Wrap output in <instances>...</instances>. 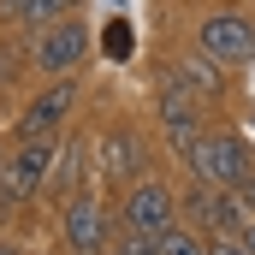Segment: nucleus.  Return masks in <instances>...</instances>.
Listing matches in <instances>:
<instances>
[{
    "label": "nucleus",
    "instance_id": "1",
    "mask_svg": "<svg viewBox=\"0 0 255 255\" xmlns=\"http://www.w3.org/2000/svg\"><path fill=\"white\" fill-rule=\"evenodd\" d=\"M190 172H196V184H214V190L238 196L255 178V148L238 136V130H208V136L190 148Z\"/></svg>",
    "mask_w": 255,
    "mask_h": 255
},
{
    "label": "nucleus",
    "instance_id": "2",
    "mask_svg": "<svg viewBox=\"0 0 255 255\" xmlns=\"http://www.w3.org/2000/svg\"><path fill=\"white\" fill-rule=\"evenodd\" d=\"M196 48L220 71H244V65H255V24L244 12H232V6H214L196 24Z\"/></svg>",
    "mask_w": 255,
    "mask_h": 255
},
{
    "label": "nucleus",
    "instance_id": "3",
    "mask_svg": "<svg viewBox=\"0 0 255 255\" xmlns=\"http://www.w3.org/2000/svg\"><path fill=\"white\" fill-rule=\"evenodd\" d=\"M89 24L83 18H65V24H48V30H36V42H30V65L42 71V77H77V65L89 60Z\"/></svg>",
    "mask_w": 255,
    "mask_h": 255
},
{
    "label": "nucleus",
    "instance_id": "4",
    "mask_svg": "<svg viewBox=\"0 0 255 255\" xmlns=\"http://www.w3.org/2000/svg\"><path fill=\"white\" fill-rule=\"evenodd\" d=\"M54 166H60V148L54 136H36V142H18L6 154V202L0 208H24L42 184H54Z\"/></svg>",
    "mask_w": 255,
    "mask_h": 255
},
{
    "label": "nucleus",
    "instance_id": "5",
    "mask_svg": "<svg viewBox=\"0 0 255 255\" xmlns=\"http://www.w3.org/2000/svg\"><path fill=\"white\" fill-rule=\"evenodd\" d=\"M154 107H160V125H166V142H172L178 154H190L196 142L208 136V130H202V101H196L190 89L178 83V71H166V77H160V89H154Z\"/></svg>",
    "mask_w": 255,
    "mask_h": 255
},
{
    "label": "nucleus",
    "instance_id": "6",
    "mask_svg": "<svg viewBox=\"0 0 255 255\" xmlns=\"http://www.w3.org/2000/svg\"><path fill=\"white\" fill-rule=\"evenodd\" d=\"M60 238H65V250H71V255H101L107 244H113V232H107V208H101L89 190L65 196V208H60Z\"/></svg>",
    "mask_w": 255,
    "mask_h": 255
},
{
    "label": "nucleus",
    "instance_id": "7",
    "mask_svg": "<svg viewBox=\"0 0 255 255\" xmlns=\"http://www.w3.org/2000/svg\"><path fill=\"white\" fill-rule=\"evenodd\" d=\"M125 226L142 232V238H166V232L178 226V196L166 190L160 178L130 184V190H125Z\"/></svg>",
    "mask_w": 255,
    "mask_h": 255
},
{
    "label": "nucleus",
    "instance_id": "8",
    "mask_svg": "<svg viewBox=\"0 0 255 255\" xmlns=\"http://www.w3.org/2000/svg\"><path fill=\"white\" fill-rule=\"evenodd\" d=\"M184 208H190V220L208 232V238H244V226H250V214L238 208V196H232V190H214V184L184 190Z\"/></svg>",
    "mask_w": 255,
    "mask_h": 255
},
{
    "label": "nucleus",
    "instance_id": "9",
    "mask_svg": "<svg viewBox=\"0 0 255 255\" xmlns=\"http://www.w3.org/2000/svg\"><path fill=\"white\" fill-rule=\"evenodd\" d=\"M71 107H77V77H60V83H48L24 113H18V142H36V136H54V130L71 119Z\"/></svg>",
    "mask_w": 255,
    "mask_h": 255
},
{
    "label": "nucleus",
    "instance_id": "10",
    "mask_svg": "<svg viewBox=\"0 0 255 255\" xmlns=\"http://www.w3.org/2000/svg\"><path fill=\"white\" fill-rule=\"evenodd\" d=\"M101 172H107V178H113V184H142V178H148V148H142V136H136V130H107V136H101Z\"/></svg>",
    "mask_w": 255,
    "mask_h": 255
},
{
    "label": "nucleus",
    "instance_id": "11",
    "mask_svg": "<svg viewBox=\"0 0 255 255\" xmlns=\"http://www.w3.org/2000/svg\"><path fill=\"white\" fill-rule=\"evenodd\" d=\"M83 0H0V18L6 24H30V30H48V24H65Z\"/></svg>",
    "mask_w": 255,
    "mask_h": 255
},
{
    "label": "nucleus",
    "instance_id": "12",
    "mask_svg": "<svg viewBox=\"0 0 255 255\" xmlns=\"http://www.w3.org/2000/svg\"><path fill=\"white\" fill-rule=\"evenodd\" d=\"M172 71H178V83L190 89L196 101H214V95H220V83H226V71H220V65L208 60L202 48H196V54H184V60L172 65Z\"/></svg>",
    "mask_w": 255,
    "mask_h": 255
},
{
    "label": "nucleus",
    "instance_id": "13",
    "mask_svg": "<svg viewBox=\"0 0 255 255\" xmlns=\"http://www.w3.org/2000/svg\"><path fill=\"white\" fill-rule=\"evenodd\" d=\"M83 160H89V142H65L60 148V166H54V190H65V196H77L83 184H77V172H83Z\"/></svg>",
    "mask_w": 255,
    "mask_h": 255
},
{
    "label": "nucleus",
    "instance_id": "14",
    "mask_svg": "<svg viewBox=\"0 0 255 255\" xmlns=\"http://www.w3.org/2000/svg\"><path fill=\"white\" fill-rule=\"evenodd\" d=\"M154 255H208V244L196 232H184V226H172L166 238H154Z\"/></svg>",
    "mask_w": 255,
    "mask_h": 255
},
{
    "label": "nucleus",
    "instance_id": "15",
    "mask_svg": "<svg viewBox=\"0 0 255 255\" xmlns=\"http://www.w3.org/2000/svg\"><path fill=\"white\" fill-rule=\"evenodd\" d=\"M107 250H113V255H154V238H142V232H130V226H119Z\"/></svg>",
    "mask_w": 255,
    "mask_h": 255
},
{
    "label": "nucleus",
    "instance_id": "16",
    "mask_svg": "<svg viewBox=\"0 0 255 255\" xmlns=\"http://www.w3.org/2000/svg\"><path fill=\"white\" fill-rule=\"evenodd\" d=\"M107 54H113V60H125V54H130V24H125V18L107 24Z\"/></svg>",
    "mask_w": 255,
    "mask_h": 255
},
{
    "label": "nucleus",
    "instance_id": "17",
    "mask_svg": "<svg viewBox=\"0 0 255 255\" xmlns=\"http://www.w3.org/2000/svg\"><path fill=\"white\" fill-rule=\"evenodd\" d=\"M208 255H255L250 238H208Z\"/></svg>",
    "mask_w": 255,
    "mask_h": 255
},
{
    "label": "nucleus",
    "instance_id": "18",
    "mask_svg": "<svg viewBox=\"0 0 255 255\" xmlns=\"http://www.w3.org/2000/svg\"><path fill=\"white\" fill-rule=\"evenodd\" d=\"M12 71H18V54H12V48H0V83H12Z\"/></svg>",
    "mask_w": 255,
    "mask_h": 255
},
{
    "label": "nucleus",
    "instance_id": "19",
    "mask_svg": "<svg viewBox=\"0 0 255 255\" xmlns=\"http://www.w3.org/2000/svg\"><path fill=\"white\" fill-rule=\"evenodd\" d=\"M238 208H244V214H250V220H255V178H250V184H244V190H238Z\"/></svg>",
    "mask_w": 255,
    "mask_h": 255
},
{
    "label": "nucleus",
    "instance_id": "20",
    "mask_svg": "<svg viewBox=\"0 0 255 255\" xmlns=\"http://www.w3.org/2000/svg\"><path fill=\"white\" fill-rule=\"evenodd\" d=\"M0 255H24V244H12V238H0Z\"/></svg>",
    "mask_w": 255,
    "mask_h": 255
},
{
    "label": "nucleus",
    "instance_id": "21",
    "mask_svg": "<svg viewBox=\"0 0 255 255\" xmlns=\"http://www.w3.org/2000/svg\"><path fill=\"white\" fill-rule=\"evenodd\" d=\"M0 202H6V148H0Z\"/></svg>",
    "mask_w": 255,
    "mask_h": 255
},
{
    "label": "nucleus",
    "instance_id": "22",
    "mask_svg": "<svg viewBox=\"0 0 255 255\" xmlns=\"http://www.w3.org/2000/svg\"><path fill=\"white\" fill-rule=\"evenodd\" d=\"M244 238H250V250H255V220H250V226H244Z\"/></svg>",
    "mask_w": 255,
    "mask_h": 255
}]
</instances>
